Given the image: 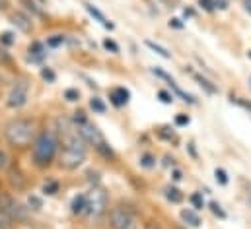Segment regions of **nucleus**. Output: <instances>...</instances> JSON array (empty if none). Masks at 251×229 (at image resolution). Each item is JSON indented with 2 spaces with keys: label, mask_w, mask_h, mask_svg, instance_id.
<instances>
[{
  "label": "nucleus",
  "mask_w": 251,
  "mask_h": 229,
  "mask_svg": "<svg viewBox=\"0 0 251 229\" xmlns=\"http://www.w3.org/2000/svg\"><path fill=\"white\" fill-rule=\"evenodd\" d=\"M59 136L55 128H41L37 130L31 142V161L37 169H49L59 158Z\"/></svg>",
  "instance_id": "nucleus-1"
},
{
  "label": "nucleus",
  "mask_w": 251,
  "mask_h": 229,
  "mask_svg": "<svg viewBox=\"0 0 251 229\" xmlns=\"http://www.w3.org/2000/svg\"><path fill=\"white\" fill-rule=\"evenodd\" d=\"M4 140L14 150H27L37 134V122L33 116H14L4 124Z\"/></svg>",
  "instance_id": "nucleus-2"
},
{
  "label": "nucleus",
  "mask_w": 251,
  "mask_h": 229,
  "mask_svg": "<svg viewBox=\"0 0 251 229\" xmlns=\"http://www.w3.org/2000/svg\"><path fill=\"white\" fill-rule=\"evenodd\" d=\"M0 210H4L16 224H22V222H27L29 218V208L25 204H22L12 192L8 190H0Z\"/></svg>",
  "instance_id": "nucleus-3"
},
{
  "label": "nucleus",
  "mask_w": 251,
  "mask_h": 229,
  "mask_svg": "<svg viewBox=\"0 0 251 229\" xmlns=\"http://www.w3.org/2000/svg\"><path fill=\"white\" fill-rule=\"evenodd\" d=\"M88 194V208H86V216H90L92 220L101 218L107 212V192L101 186H94Z\"/></svg>",
  "instance_id": "nucleus-4"
},
{
  "label": "nucleus",
  "mask_w": 251,
  "mask_h": 229,
  "mask_svg": "<svg viewBox=\"0 0 251 229\" xmlns=\"http://www.w3.org/2000/svg\"><path fill=\"white\" fill-rule=\"evenodd\" d=\"M88 158V150H80V148H61L59 150V165L64 171H74L78 169Z\"/></svg>",
  "instance_id": "nucleus-5"
},
{
  "label": "nucleus",
  "mask_w": 251,
  "mask_h": 229,
  "mask_svg": "<svg viewBox=\"0 0 251 229\" xmlns=\"http://www.w3.org/2000/svg\"><path fill=\"white\" fill-rule=\"evenodd\" d=\"M29 99V84L27 80H18L10 88V93L6 97V107L8 109H22L27 105Z\"/></svg>",
  "instance_id": "nucleus-6"
},
{
  "label": "nucleus",
  "mask_w": 251,
  "mask_h": 229,
  "mask_svg": "<svg viewBox=\"0 0 251 229\" xmlns=\"http://www.w3.org/2000/svg\"><path fill=\"white\" fill-rule=\"evenodd\" d=\"M134 224V214L126 206H115L109 212V226L113 229H130Z\"/></svg>",
  "instance_id": "nucleus-7"
},
{
  "label": "nucleus",
  "mask_w": 251,
  "mask_h": 229,
  "mask_svg": "<svg viewBox=\"0 0 251 229\" xmlns=\"http://www.w3.org/2000/svg\"><path fill=\"white\" fill-rule=\"evenodd\" d=\"M4 173H6L8 184L12 186V190H16V192H24V190L27 188L29 181H27L25 173L20 169V165H18V163H10V167H8Z\"/></svg>",
  "instance_id": "nucleus-8"
},
{
  "label": "nucleus",
  "mask_w": 251,
  "mask_h": 229,
  "mask_svg": "<svg viewBox=\"0 0 251 229\" xmlns=\"http://www.w3.org/2000/svg\"><path fill=\"white\" fill-rule=\"evenodd\" d=\"M78 132H80V134H82V138L88 142V146H94V148H96L100 142H103V140H105V138H103V134L100 132V128H98L96 124H92L90 120H86L84 124H80V126H78Z\"/></svg>",
  "instance_id": "nucleus-9"
},
{
  "label": "nucleus",
  "mask_w": 251,
  "mask_h": 229,
  "mask_svg": "<svg viewBox=\"0 0 251 229\" xmlns=\"http://www.w3.org/2000/svg\"><path fill=\"white\" fill-rule=\"evenodd\" d=\"M10 22H12V25H16V29H20L22 33H31V31H33V20H31V16H27V14L22 12V10L12 12V14H10Z\"/></svg>",
  "instance_id": "nucleus-10"
},
{
  "label": "nucleus",
  "mask_w": 251,
  "mask_h": 229,
  "mask_svg": "<svg viewBox=\"0 0 251 229\" xmlns=\"http://www.w3.org/2000/svg\"><path fill=\"white\" fill-rule=\"evenodd\" d=\"M47 58V45L41 43V41H33L29 43L27 47V62H33V64H39Z\"/></svg>",
  "instance_id": "nucleus-11"
},
{
  "label": "nucleus",
  "mask_w": 251,
  "mask_h": 229,
  "mask_svg": "<svg viewBox=\"0 0 251 229\" xmlns=\"http://www.w3.org/2000/svg\"><path fill=\"white\" fill-rule=\"evenodd\" d=\"M128 99H130V92H128L126 88H113V90L109 92V101H111L115 107L126 105Z\"/></svg>",
  "instance_id": "nucleus-12"
},
{
  "label": "nucleus",
  "mask_w": 251,
  "mask_h": 229,
  "mask_svg": "<svg viewBox=\"0 0 251 229\" xmlns=\"http://www.w3.org/2000/svg\"><path fill=\"white\" fill-rule=\"evenodd\" d=\"M88 208V194H76L70 202V212L74 216H84Z\"/></svg>",
  "instance_id": "nucleus-13"
},
{
  "label": "nucleus",
  "mask_w": 251,
  "mask_h": 229,
  "mask_svg": "<svg viewBox=\"0 0 251 229\" xmlns=\"http://www.w3.org/2000/svg\"><path fill=\"white\" fill-rule=\"evenodd\" d=\"M86 10H88V14H90V16H92V18H94V20H96L100 25H103L105 29H113V27H115V25H113V23H111V22L105 18V14H103V12H100V10H98L94 4H86Z\"/></svg>",
  "instance_id": "nucleus-14"
},
{
  "label": "nucleus",
  "mask_w": 251,
  "mask_h": 229,
  "mask_svg": "<svg viewBox=\"0 0 251 229\" xmlns=\"http://www.w3.org/2000/svg\"><path fill=\"white\" fill-rule=\"evenodd\" d=\"M181 220L185 222V224H189L191 228H199L201 226V218H199V214L195 212V210H183L181 212Z\"/></svg>",
  "instance_id": "nucleus-15"
},
{
  "label": "nucleus",
  "mask_w": 251,
  "mask_h": 229,
  "mask_svg": "<svg viewBox=\"0 0 251 229\" xmlns=\"http://www.w3.org/2000/svg\"><path fill=\"white\" fill-rule=\"evenodd\" d=\"M144 45H146L150 51H154L156 55H160L162 58H172V53H170L168 49H164L162 45H158V43H154V41H148V39H146V41H144Z\"/></svg>",
  "instance_id": "nucleus-16"
},
{
  "label": "nucleus",
  "mask_w": 251,
  "mask_h": 229,
  "mask_svg": "<svg viewBox=\"0 0 251 229\" xmlns=\"http://www.w3.org/2000/svg\"><path fill=\"white\" fill-rule=\"evenodd\" d=\"M68 41V37L66 35H51V37H47V49H59V47H63L64 43Z\"/></svg>",
  "instance_id": "nucleus-17"
},
{
  "label": "nucleus",
  "mask_w": 251,
  "mask_h": 229,
  "mask_svg": "<svg viewBox=\"0 0 251 229\" xmlns=\"http://www.w3.org/2000/svg\"><path fill=\"white\" fill-rule=\"evenodd\" d=\"M59 188H61V184H59V181H53V179H49V181H45V184H43V194H47V196H55L57 192H59Z\"/></svg>",
  "instance_id": "nucleus-18"
},
{
  "label": "nucleus",
  "mask_w": 251,
  "mask_h": 229,
  "mask_svg": "<svg viewBox=\"0 0 251 229\" xmlns=\"http://www.w3.org/2000/svg\"><path fill=\"white\" fill-rule=\"evenodd\" d=\"M166 198H168L170 202H174V204H179V202L183 200V194H181V190H177L176 186H166Z\"/></svg>",
  "instance_id": "nucleus-19"
},
{
  "label": "nucleus",
  "mask_w": 251,
  "mask_h": 229,
  "mask_svg": "<svg viewBox=\"0 0 251 229\" xmlns=\"http://www.w3.org/2000/svg\"><path fill=\"white\" fill-rule=\"evenodd\" d=\"M96 150H98V154H101L103 158H107V160H113L115 158V152H113V148L103 140V142H100L98 146H96Z\"/></svg>",
  "instance_id": "nucleus-20"
},
{
  "label": "nucleus",
  "mask_w": 251,
  "mask_h": 229,
  "mask_svg": "<svg viewBox=\"0 0 251 229\" xmlns=\"http://www.w3.org/2000/svg\"><path fill=\"white\" fill-rule=\"evenodd\" d=\"M27 208L33 210V212H39L43 208V200L37 196V194H29L27 196Z\"/></svg>",
  "instance_id": "nucleus-21"
},
{
  "label": "nucleus",
  "mask_w": 251,
  "mask_h": 229,
  "mask_svg": "<svg viewBox=\"0 0 251 229\" xmlns=\"http://www.w3.org/2000/svg\"><path fill=\"white\" fill-rule=\"evenodd\" d=\"M90 109H92L94 113L103 114V113H105V109H107V107H105V103H103V101H101L100 97H92V99H90Z\"/></svg>",
  "instance_id": "nucleus-22"
},
{
  "label": "nucleus",
  "mask_w": 251,
  "mask_h": 229,
  "mask_svg": "<svg viewBox=\"0 0 251 229\" xmlns=\"http://www.w3.org/2000/svg\"><path fill=\"white\" fill-rule=\"evenodd\" d=\"M14 228H16V222L4 210H0V229H14Z\"/></svg>",
  "instance_id": "nucleus-23"
},
{
  "label": "nucleus",
  "mask_w": 251,
  "mask_h": 229,
  "mask_svg": "<svg viewBox=\"0 0 251 229\" xmlns=\"http://www.w3.org/2000/svg\"><path fill=\"white\" fill-rule=\"evenodd\" d=\"M10 163H12V158H10V154H8L4 148H0V173L6 171V169L10 167Z\"/></svg>",
  "instance_id": "nucleus-24"
},
{
  "label": "nucleus",
  "mask_w": 251,
  "mask_h": 229,
  "mask_svg": "<svg viewBox=\"0 0 251 229\" xmlns=\"http://www.w3.org/2000/svg\"><path fill=\"white\" fill-rule=\"evenodd\" d=\"M140 165H142L144 169H152V167L156 165V158H154L152 154H142V156H140Z\"/></svg>",
  "instance_id": "nucleus-25"
},
{
  "label": "nucleus",
  "mask_w": 251,
  "mask_h": 229,
  "mask_svg": "<svg viewBox=\"0 0 251 229\" xmlns=\"http://www.w3.org/2000/svg\"><path fill=\"white\" fill-rule=\"evenodd\" d=\"M189 200H191V204H193L195 210H202L204 208V200H202V194L201 192H193L189 196Z\"/></svg>",
  "instance_id": "nucleus-26"
},
{
  "label": "nucleus",
  "mask_w": 251,
  "mask_h": 229,
  "mask_svg": "<svg viewBox=\"0 0 251 229\" xmlns=\"http://www.w3.org/2000/svg\"><path fill=\"white\" fill-rule=\"evenodd\" d=\"M14 43H16V35L14 33H10V31L0 33V45L2 47H12Z\"/></svg>",
  "instance_id": "nucleus-27"
},
{
  "label": "nucleus",
  "mask_w": 251,
  "mask_h": 229,
  "mask_svg": "<svg viewBox=\"0 0 251 229\" xmlns=\"http://www.w3.org/2000/svg\"><path fill=\"white\" fill-rule=\"evenodd\" d=\"M41 78H43L47 84H53V82L57 80V74L53 72V68H49V66H43V68H41Z\"/></svg>",
  "instance_id": "nucleus-28"
},
{
  "label": "nucleus",
  "mask_w": 251,
  "mask_h": 229,
  "mask_svg": "<svg viewBox=\"0 0 251 229\" xmlns=\"http://www.w3.org/2000/svg\"><path fill=\"white\" fill-rule=\"evenodd\" d=\"M64 99H66V101H70V103H74V101H78V99H80V92H78V90H74V88H70V90H66V92H64Z\"/></svg>",
  "instance_id": "nucleus-29"
},
{
  "label": "nucleus",
  "mask_w": 251,
  "mask_h": 229,
  "mask_svg": "<svg viewBox=\"0 0 251 229\" xmlns=\"http://www.w3.org/2000/svg\"><path fill=\"white\" fill-rule=\"evenodd\" d=\"M70 120H72L76 126H80V124H84V122L88 120V116H86V113H84V111H76V113L70 116Z\"/></svg>",
  "instance_id": "nucleus-30"
},
{
  "label": "nucleus",
  "mask_w": 251,
  "mask_h": 229,
  "mask_svg": "<svg viewBox=\"0 0 251 229\" xmlns=\"http://www.w3.org/2000/svg\"><path fill=\"white\" fill-rule=\"evenodd\" d=\"M195 78H197V82H199V84H201V86H202V88H204L208 93H216V88H214V86H212L208 80H204L202 76H195Z\"/></svg>",
  "instance_id": "nucleus-31"
},
{
  "label": "nucleus",
  "mask_w": 251,
  "mask_h": 229,
  "mask_svg": "<svg viewBox=\"0 0 251 229\" xmlns=\"http://www.w3.org/2000/svg\"><path fill=\"white\" fill-rule=\"evenodd\" d=\"M103 47H105L107 51H111L113 55H117V53H119V45H117L113 39H105V41H103Z\"/></svg>",
  "instance_id": "nucleus-32"
},
{
  "label": "nucleus",
  "mask_w": 251,
  "mask_h": 229,
  "mask_svg": "<svg viewBox=\"0 0 251 229\" xmlns=\"http://www.w3.org/2000/svg\"><path fill=\"white\" fill-rule=\"evenodd\" d=\"M214 177H216V181H218L220 184H228V173L224 171V169H216V171H214Z\"/></svg>",
  "instance_id": "nucleus-33"
},
{
  "label": "nucleus",
  "mask_w": 251,
  "mask_h": 229,
  "mask_svg": "<svg viewBox=\"0 0 251 229\" xmlns=\"http://www.w3.org/2000/svg\"><path fill=\"white\" fill-rule=\"evenodd\" d=\"M199 4H201V8H204L206 12H214V10H216L214 0H199Z\"/></svg>",
  "instance_id": "nucleus-34"
},
{
  "label": "nucleus",
  "mask_w": 251,
  "mask_h": 229,
  "mask_svg": "<svg viewBox=\"0 0 251 229\" xmlns=\"http://www.w3.org/2000/svg\"><path fill=\"white\" fill-rule=\"evenodd\" d=\"M24 2H25V4H27V6H25V8H27V10H31V12H33V14H35V16H43V12H41V10H39V8H37V6H35V4H33V2H31V0H24Z\"/></svg>",
  "instance_id": "nucleus-35"
},
{
  "label": "nucleus",
  "mask_w": 251,
  "mask_h": 229,
  "mask_svg": "<svg viewBox=\"0 0 251 229\" xmlns=\"http://www.w3.org/2000/svg\"><path fill=\"white\" fill-rule=\"evenodd\" d=\"M152 72H154V74H156V76H158V78H162V80H166V82H168V84H170V82H172V78H170V76H168V74H166V72H164V70H162V68H154V70H152Z\"/></svg>",
  "instance_id": "nucleus-36"
},
{
  "label": "nucleus",
  "mask_w": 251,
  "mask_h": 229,
  "mask_svg": "<svg viewBox=\"0 0 251 229\" xmlns=\"http://www.w3.org/2000/svg\"><path fill=\"white\" fill-rule=\"evenodd\" d=\"M158 97H160L164 103H172V101H174V95H170V93H168V92H164V90H162V92H158Z\"/></svg>",
  "instance_id": "nucleus-37"
},
{
  "label": "nucleus",
  "mask_w": 251,
  "mask_h": 229,
  "mask_svg": "<svg viewBox=\"0 0 251 229\" xmlns=\"http://www.w3.org/2000/svg\"><path fill=\"white\" fill-rule=\"evenodd\" d=\"M210 210H212V214H214V216H220V218H224V216H226V214H224V210H222L216 202H212V204H210Z\"/></svg>",
  "instance_id": "nucleus-38"
},
{
  "label": "nucleus",
  "mask_w": 251,
  "mask_h": 229,
  "mask_svg": "<svg viewBox=\"0 0 251 229\" xmlns=\"http://www.w3.org/2000/svg\"><path fill=\"white\" fill-rule=\"evenodd\" d=\"M10 62H12V57L4 49H0V64H10Z\"/></svg>",
  "instance_id": "nucleus-39"
},
{
  "label": "nucleus",
  "mask_w": 251,
  "mask_h": 229,
  "mask_svg": "<svg viewBox=\"0 0 251 229\" xmlns=\"http://www.w3.org/2000/svg\"><path fill=\"white\" fill-rule=\"evenodd\" d=\"M176 124H179V126L189 124V116L187 114H177V116H176Z\"/></svg>",
  "instance_id": "nucleus-40"
},
{
  "label": "nucleus",
  "mask_w": 251,
  "mask_h": 229,
  "mask_svg": "<svg viewBox=\"0 0 251 229\" xmlns=\"http://www.w3.org/2000/svg\"><path fill=\"white\" fill-rule=\"evenodd\" d=\"M170 27H176V29H181V27H183V23H181V20H177V18H176V20H172V22H170Z\"/></svg>",
  "instance_id": "nucleus-41"
},
{
  "label": "nucleus",
  "mask_w": 251,
  "mask_h": 229,
  "mask_svg": "<svg viewBox=\"0 0 251 229\" xmlns=\"http://www.w3.org/2000/svg\"><path fill=\"white\" fill-rule=\"evenodd\" d=\"M172 179H174V181H181V179H183V173L179 171V169H174V173H172Z\"/></svg>",
  "instance_id": "nucleus-42"
},
{
  "label": "nucleus",
  "mask_w": 251,
  "mask_h": 229,
  "mask_svg": "<svg viewBox=\"0 0 251 229\" xmlns=\"http://www.w3.org/2000/svg\"><path fill=\"white\" fill-rule=\"evenodd\" d=\"M214 6L220 8V10H226V8H228V6H226V0H214Z\"/></svg>",
  "instance_id": "nucleus-43"
},
{
  "label": "nucleus",
  "mask_w": 251,
  "mask_h": 229,
  "mask_svg": "<svg viewBox=\"0 0 251 229\" xmlns=\"http://www.w3.org/2000/svg\"><path fill=\"white\" fill-rule=\"evenodd\" d=\"M0 10H8V0H0Z\"/></svg>",
  "instance_id": "nucleus-44"
},
{
  "label": "nucleus",
  "mask_w": 251,
  "mask_h": 229,
  "mask_svg": "<svg viewBox=\"0 0 251 229\" xmlns=\"http://www.w3.org/2000/svg\"><path fill=\"white\" fill-rule=\"evenodd\" d=\"M244 4H246V10H248V12L251 14V0H246Z\"/></svg>",
  "instance_id": "nucleus-45"
},
{
  "label": "nucleus",
  "mask_w": 251,
  "mask_h": 229,
  "mask_svg": "<svg viewBox=\"0 0 251 229\" xmlns=\"http://www.w3.org/2000/svg\"><path fill=\"white\" fill-rule=\"evenodd\" d=\"M144 229H156V228H152V226H148V228H144Z\"/></svg>",
  "instance_id": "nucleus-46"
},
{
  "label": "nucleus",
  "mask_w": 251,
  "mask_h": 229,
  "mask_svg": "<svg viewBox=\"0 0 251 229\" xmlns=\"http://www.w3.org/2000/svg\"><path fill=\"white\" fill-rule=\"evenodd\" d=\"M0 190H2V188H0Z\"/></svg>",
  "instance_id": "nucleus-47"
},
{
  "label": "nucleus",
  "mask_w": 251,
  "mask_h": 229,
  "mask_svg": "<svg viewBox=\"0 0 251 229\" xmlns=\"http://www.w3.org/2000/svg\"><path fill=\"white\" fill-rule=\"evenodd\" d=\"M250 82H251V80H250Z\"/></svg>",
  "instance_id": "nucleus-48"
}]
</instances>
